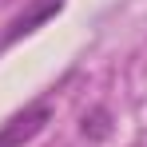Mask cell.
Segmentation results:
<instances>
[{"instance_id":"obj_1","label":"cell","mask_w":147,"mask_h":147,"mask_svg":"<svg viewBox=\"0 0 147 147\" xmlns=\"http://www.w3.org/2000/svg\"><path fill=\"white\" fill-rule=\"evenodd\" d=\"M52 123V103H28L0 127V147H24Z\"/></svg>"},{"instance_id":"obj_2","label":"cell","mask_w":147,"mask_h":147,"mask_svg":"<svg viewBox=\"0 0 147 147\" xmlns=\"http://www.w3.org/2000/svg\"><path fill=\"white\" fill-rule=\"evenodd\" d=\"M64 12V0H32L24 12L8 24V32H4V40H0V48H8V44H16L20 36H28V32H36L40 24H48L52 16H60Z\"/></svg>"},{"instance_id":"obj_3","label":"cell","mask_w":147,"mask_h":147,"mask_svg":"<svg viewBox=\"0 0 147 147\" xmlns=\"http://www.w3.org/2000/svg\"><path fill=\"white\" fill-rule=\"evenodd\" d=\"M80 131H84V139H92V143H103L107 135H111V115H107V107H92L84 123H80Z\"/></svg>"}]
</instances>
